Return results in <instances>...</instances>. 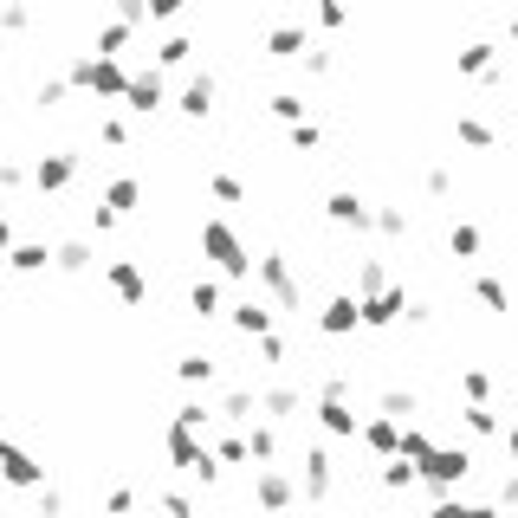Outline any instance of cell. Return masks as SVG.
<instances>
[{
	"mask_svg": "<svg viewBox=\"0 0 518 518\" xmlns=\"http://www.w3.org/2000/svg\"><path fill=\"white\" fill-rule=\"evenodd\" d=\"M240 331H266V311H259V305H240Z\"/></svg>",
	"mask_w": 518,
	"mask_h": 518,
	"instance_id": "cell-2",
	"label": "cell"
},
{
	"mask_svg": "<svg viewBox=\"0 0 518 518\" xmlns=\"http://www.w3.org/2000/svg\"><path fill=\"white\" fill-rule=\"evenodd\" d=\"M156 98H162V78L156 72L130 78V111H156Z\"/></svg>",
	"mask_w": 518,
	"mask_h": 518,
	"instance_id": "cell-1",
	"label": "cell"
}]
</instances>
